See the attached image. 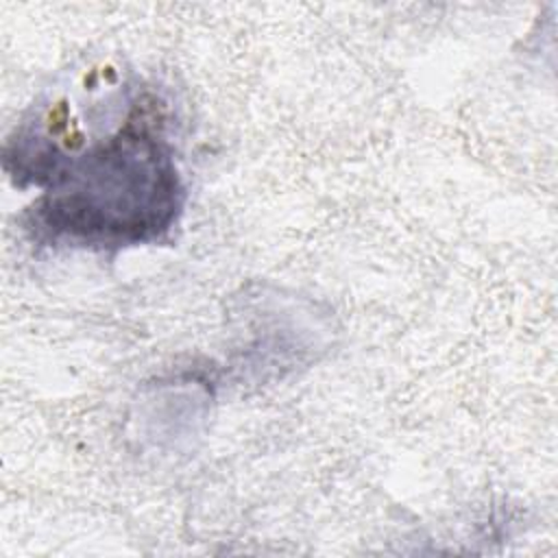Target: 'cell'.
Masks as SVG:
<instances>
[{
    "label": "cell",
    "mask_w": 558,
    "mask_h": 558,
    "mask_svg": "<svg viewBox=\"0 0 558 558\" xmlns=\"http://www.w3.org/2000/svg\"><path fill=\"white\" fill-rule=\"evenodd\" d=\"M4 170L41 190L31 227L52 242H153L181 211L166 102L113 74L102 83L92 72L76 92L61 87L35 105L4 146Z\"/></svg>",
    "instance_id": "1"
}]
</instances>
